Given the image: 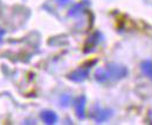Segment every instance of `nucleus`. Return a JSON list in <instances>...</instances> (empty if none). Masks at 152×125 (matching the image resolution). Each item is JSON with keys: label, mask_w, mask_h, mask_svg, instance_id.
I'll list each match as a JSON object with an SVG mask.
<instances>
[{"label": "nucleus", "mask_w": 152, "mask_h": 125, "mask_svg": "<svg viewBox=\"0 0 152 125\" xmlns=\"http://www.w3.org/2000/svg\"><path fill=\"white\" fill-rule=\"evenodd\" d=\"M113 115V111L110 109H104V107H95L91 110L90 117L91 119H94L96 123H103L107 122Z\"/></svg>", "instance_id": "obj_2"}, {"label": "nucleus", "mask_w": 152, "mask_h": 125, "mask_svg": "<svg viewBox=\"0 0 152 125\" xmlns=\"http://www.w3.org/2000/svg\"><path fill=\"white\" fill-rule=\"evenodd\" d=\"M70 0H56V2L60 5V6H66Z\"/></svg>", "instance_id": "obj_9"}, {"label": "nucleus", "mask_w": 152, "mask_h": 125, "mask_svg": "<svg viewBox=\"0 0 152 125\" xmlns=\"http://www.w3.org/2000/svg\"><path fill=\"white\" fill-rule=\"evenodd\" d=\"M86 103H87V98L84 95L78 96L74 101V109L78 119H84L86 117Z\"/></svg>", "instance_id": "obj_4"}, {"label": "nucleus", "mask_w": 152, "mask_h": 125, "mask_svg": "<svg viewBox=\"0 0 152 125\" xmlns=\"http://www.w3.org/2000/svg\"><path fill=\"white\" fill-rule=\"evenodd\" d=\"M128 75L126 67L117 63H109L103 68H98L95 72V80L98 83H108L118 81Z\"/></svg>", "instance_id": "obj_1"}, {"label": "nucleus", "mask_w": 152, "mask_h": 125, "mask_svg": "<svg viewBox=\"0 0 152 125\" xmlns=\"http://www.w3.org/2000/svg\"><path fill=\"white\" fill-rule=\"evenodd\" d=\"M4 35H5V31L0 28V42L2 41V37H4Z\"/></svg>", "instance_id": "obj_10"}, {"label": "nucleus", "mask_w": 152, "mask_h": 125, "mask_svg": "<svg viewBox=\"0 0 152 125\" xmlns=\"http://www.w3.org/2000/svg\"><path fill=\"white\" fill-rule=\"evenodd\" d=\"M140 70H142V72L146 77H149L150 80H152V61H144V62H142Z\"/></svg>", "instance_id": "obj_6"}, {"label": "nucleus", "mask_w": 152, "mask_h": 125, "mask_svg": "<svg viewBox=\"0 0 152 125\" xmlns=\"http://www.w3.org/2000/svg\"><path fill=\"white\" fill-rule=\"evenodd\" d=\"M41 119L46 123V124H56L57 122V115L52 111V110H43L41 112Z\"/></svg>", "instance_id": "obj_5"}, {"label": "nucleus", "mask_w": 152, "mask_h": 125, "mask_svg": "<svg viewBox=\"0 0 152 125\" xmlns=\"http://www.w3.org/2000/svg\"><path fill=\"white\" fill-rule=\"evenodd\" d=\"M61 103H62V105H64V107L69 105V103H70V97H69L68 95H63V96L61 97Z\"/></svg>", "instance_id": "obj_8"}, {"label": "nucleus", "mask_w": 152, "mask_h": 125, "mask_svg": "<svg viewBox=\"0 0 152 125\" xmlns=\"http://www.w3.org/2000/svg\"><path fill=\"white\" fill-rule=\"evenodd\" d=\"M89 76V68L87 67H80L75 69L74 72H72L68 75V78L75 83H81L83 81H86Z\"/></svg>", "instance_id": "obj_3"}, {"label": "nucleus", "mask_w": 152, "mask_h": 125, "mask_svg": "<svg viewBox=\"0 0 152 125\" xmlns=\"http://www.w3.org/2000/svg\"><path fill=\"white\" fill-rule=\"evenodd\" d=\"M98 36H99V33H95L94 35L89 39V41H88V43H90V46H89V48H88L89 50H90V49H94V47H95L96 45L99 42ZM88 49H86V52H88Z\"/></svg>", "instance_id": "obj_7"}]
</instances>
